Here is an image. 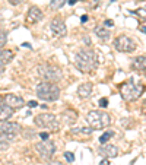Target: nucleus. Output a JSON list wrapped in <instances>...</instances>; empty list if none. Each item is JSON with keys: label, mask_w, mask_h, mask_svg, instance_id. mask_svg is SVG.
Masks as SVG:
<instances>
[{"label": "nucleus", "mask_w": 146, "mask_h": 165, "mask_svg": "<svg viewBox=\"0 0 146 165\" xmlns=\"http://www.w3.org/2000/svg\"><path fill=\"white\" fill-rule=\"evenodd\" d=\"M75 64L82 73H89L98 67V56L91 48H80L75 56Z\"/></svg>", "instance_id": "f257e3e1"}, {"label": "nucleus", "mask_w": 146, "mask_h": 165, "mask_svg": "<svg viewBox=\"0 0 146 165\" xmlns=\"http://www.w3.org/2000/svg\"><path fill=\"white\" fill-rule=\"evenodd\" d=\"M86 123L94 130H101L111 124V116L105 111L99 110H92L86 114Z\"/></svg>", "instance_id": "f03ea898"}, {"label": "nucleus", "mask_w": 146, "mask_h": 165, "mask_svg": "<svg viewBox=\"0 0 146 165\" xmlns=\"http://www.w3.org/2000/svg\"><path fill=\"white\" fill-rule=\"evenodd\" d=\"M143 91H145V86L140 83L133 82V80H127L126 83H123L120 86V95L127 102H133L139 99Z\"/></svg>", "instance_id": "7ed1b4c3"}, {"label": "nucleus", "mask_w": 146, "mask_h": 165, "mask_svg": "<svg viewBox=\"0 0 146 165\" xmlns=\"http://www.w3.org/2000/svg\"><path fill=\"white\" fill-rule=\"evenodd\" d=\"M37 97L43 101H57L60 97V88L56 83L41 82L37 86Z\"/></svg>", "instance_id": "20e7f679"}, {"label": "nucleus", "mask_w": 146, "mask_h": 165, "mask_svg": "<svg viewBox=\"0 0 146 165\" xmlns=\"http://www.w3.org/2000/svg\"><path fill=\"white\" fill-rule=\"evenodd\" d=\"M34 123L41 129H48L51 131H57L60 129V123H58L57 117L54 114H48V112H43L34 118Z\"/></svg>", "instance_id": "39448f33"}, {"label": "nucleus", "mask_w": 146, "mask_h": 165, "mask_svg": "<svg viewBox=\"0 0 146 165\" xmlns=\"http://www.w3.org/2000/svg\"><path fill=\"white\" fill-rule=\"evenodd\" d=\"M38 73L47 82H51V83L58 82L63 78L62 70L58 67H56V66H51V64H41V66H38Z\"/></svg>", "instance_id": "423d86ee"}, {"label": "nucleus", "mask_w": 146, "mask_h": 165, "mask_svg": "<svg viewBox=\"0 0 146 165\" xmlns=\"http://www.w3.org/2000/svg\"><path fill=\"white\" fill-rule=\"evenodd\" d=\"M114 47L120 53H133L137 45L135 43V39H131L130 37H127V35H118L114 39Z\"/></svg>", "instance_id": "0eeeda50"}, {"label": "nucleus", "mask_w": 146, "mask_h": 165, "mask_svg": "<svg viewBox=\"0 0 146 165\" xmlns=\"http://www.w3.org/2000/svg\"><path fill=\"white\" fill-rule=\"evenodd\" d=\"M34 148L37 151V154H38V156L43 158V159H50L56 154V145H54V142L48 140V139L35 143Z\"/></svg>", "instance_id": "6e6552de"}, {"label": "nucleus", "mask_w": 146, "mask_h": 165, "mask_svg": "<svg viewBox=\"0 0 146 165\" xmlns=\"http://www.w3.org/2000/svg\"><path fill=\"white\" fill-rule=\"evenodd\" d=\"M3 102L6 105H9L12 110H21V108L25 105V101L22 97H18L15 94H7L5 98H3Z\"/></svg>", "instance_id": "1a4fd4ad"}, {"label": "nucleus", "mask_w": 146, "mask_h": 165, "mask_svg": "<svg viewBox=\"0 0 146 165\" xmlns=\"http://www.w3.org/2000/svg\"><path fill=\"white\" fill-rule=\"evenodd\" d=\"M98 154L101 156H105V158H116V156H118V154H120V149L114 145L105 143V145H101L98 148Z\"/></svg>", "instance_id": "9d476101"}, {"label": "nucleus", "mask_w": 146, "mask_h": 165, "mask_svg": "<svg viewBox=\"0 0 146 165\" xmlns=\"http://www.w3.org/2000/svg\"><path fill=\"white\" fill-rule=\"evenodd\" d=\"M50 28L53 31V34L57 35V37H64L67 34V28H66L64 22L62 19H58V18H56V19H53L50 22Z\"/></svg>", "instance_id": "9b49d317"}, {"label": "nucleus", "mask_w": 146, "mask_h": 165, "mask_svg": "<svg viewBox=\"0 0 146 165\" xmlns=\"http://www.w3.org/2000/svg\"><path fill=\"white\" fill-rule=\"evenodd\" d=\"M43 19V12L39 7L37 6H32V7H29L28 13H26V22L28 24H37L39 21Z\"/></svg>", "instance_id": "f8f14e48"}, {"label": "nucleus", "mask_w": 146, "mask_h": 165, "mask_svg": "<svg viewBox=\"0 0 146 165\" xmlns=\"http://www.w3.org/2000/svg\"><path fill=\"white\" fill-rule=\"evenodd\" d=\"M21 131V126L18 123H12V121H5L0 126V133H7V135H18Z\"/></svg>", "instance_id": "ddd939ff"}, {"label": "nucleus", "mask_w": 146, "mask_h": 165, "mask_svg": "<svg viewBox=\"0 0 146 165\" xmlns=\"http://www.w3.org/2000/svg\"><path fill=\"white\" fill-rule=\"evenodd\" d=\"M78 95L79 98H82V99H86L92 95V83L89 82H85L82 85H79L78 88Z\"/></svg>", "instance_id": "4468645a"}, {"label": "nucleus", "mask_w": 146, "mask_h": 165, "mask_svg": "<svg viewBox=\"0 0 146 165\" xmlns=\"http://www.w3.org/2000/svg\"><path fill=\"white\" fill-rule=\"evenodd\" d=\"M62 120H63L66 124H73V123L78 120V112L72 110V108H67L62 112Z\"/></svg>", "instance_id": "2eb2a0df"}, {"label": "nucleus", "mask_w": 146, "mask_h": 165, "mask_svg": "<svg viewBox=\"0 0 146 165\" xmlns=\"http://www.w3.org/2000/svg\"><path fill=\"white\" fill-rule=\"evenodd\" d=\"M12 116H13V110H12L9 105L2 104V105H0V121H2V123L7 121Z\"/></svg>", "instance_id": "dca6fc26"}, {"label": "nucleus", "mask_w": 146, "mask_h": 165, "mask_svg": "<svg viewBox=\"0 0 146 165\" xmlns=\"http://www.w3.org/2000/svg\"><path fill=\"white\" fill-rule=\"evenodd\" d=\"M94 31H95V35H97L101 41H108V39H110V31H108L107 28H104L102 25L95 26V29H94Z\"/></svg>", "instance_id": "f3484780"}, {"label": "nucleus", "mask_w": 146, "mask_h": 165, "mask_svg": "<svg viewBox=\"0 0 146 165\" xmlns=\"http://www.w3.org/2000/svg\"><path fill=\"white\" fill-rule=\"evenodd\" d=\"M131 67L136 70H146V57L145 56H139L131 62Z\"/></svg>", "instance_id": "a211bd4d"}, {"label": "nucleus", "mask_w": 146, "mask_h": 165, "mask_svg": "<svg viewBox=\"0 0 146 165\" xmlns=\"http://www.w3.org/2000/svg\"><path fill=\"white\" fill-rule=\"evenodd\" d=\"M12 60H13V53L10 50H3V48L0 50V62L5 64V66L9 64Z\"/></svg>", "instance_id": "6ab92c4d"}, {"label": "nucleus", "mask_w": 146, "mask_h": 165, "mask_svg": "<svg viewBox=\"0 0 146 165\" xmlns=\"http://www.w3.org/2000/svg\"><path fill=\"white\" fill-rule=\"evenodd\" d=\"M66 3H67V0H51V2H50V7L54 10H57V9H60V7H63Z\"/></svg>", "instance_id": "aec40b11"}, {"label": "nucleus", "mask_w": 146, "mask_h": 165, "mask_svg": "<svg viewBox=\"0 0 146 165\" xmlns=\"http://www.w3.org/2000/svg\"><path fill=\"white\" fill-rule=\"evenodd\" d=\"M112 136H114V133H112V131H105L102 136H99V139H98V140H99V143H101V145H105V143H108V140H110Z\"/></svg>", "instance_id": "412c9836"}, {"label": "nucleus", "mask_w": 146, "mask_h": 165, "mask_svg": "<svg viewBox=\"0 0 146 165\" xmlns=\"http://www.w3.org/2000/svg\"><path fill=\"white\" fill-rule=\"evenodd\" d=\"M6 41H7V32L3 31V29H0V50L6 45Z\"/></svg>", "instance_id": "4be33fe9"}, {"label": "nucleus", "mask_w": 146, "mask_h": 165, "mask_svg": "<svg viewBox=\"0 0 146 165\" xmlns=\"http://www.w3.org/2000/svg\"><path fill=\"white\" fill-rule=\"evenodd\" d=\"M135 15H136V16H139V18H142V19H145V21H146V10H145V9L136 10V12H135Z\"/></svg>", "instance_id": "5701e85b"}, {"label": "nucleus", "mask_w": 146, "mask_h": 165, "mask_svg": "<svg viewBox=\"0 0 146 165\" xmlns=\"http://www.w3.org/2000/svg\"><path fill=\"white\" fill-rule=\"evenodd\" d=\"M64 158L67 162H73L75 161V155H73V152H64Z\"/></svg>", "instance_id": "b1692460"}, {"label": "nucleus", "mask_w": 146, "mask_h": 165, "mask_svg": "<svg viewBox=\"0 0 146 165\" xmlns=\"http://www.w3.org/2000/svg\"><path fill=\"white\" fill-rule=\"evenodd\" d=\"M98 104H99V107H101V108H107L108 107V99H107V98H101Z\"/></svg>", "instance_id": "393cba45"}, {"label": "nucleus", "mask_w": 146, "mask_h": 165, "mask_svg": "<svg viewBox=\"0 0 146 165\" xmlns=\"http://www.w3.org/2000/svg\"><path fill=\"white\" fill-rule=\"evenodd\" d=\"M22 2H24V0H9V3L12 6H18V5H21Z\"/></svg>", "instance_id": "a878e982"}, {"label": "nucleus", "mask_w": 146, "mask_h": 165, "mask_svg": "<svg viewBox=\"0 0 146 165\" xmlns=\"http://www.w3.org/2000/svg\"><path fill=\"white\" fill-rule=\"evenodd\" d=\"M105 26H107V28H112V26H114V22H112L111 19H107L105 21Z\"/></svg>", "instance_id": "bb28decb"}, {"label": "nucleus", "mask_w": 146, "mask_h": 165, "mask_svg": "<svg viewBox=\"0 0 146 165\" xmlns=\"http://www.w3.org/2000/svg\"><path fill=\"white\" fill-rule=\"evenodd\" d=\"M39 136H41V139H43V140H47V139L50 137V135H48V133H45V131H43Z\"/></svg>", "instance_id": "cd10ccee"}, {"label": "nucleus", "mask_w": 146, "mask_h": 165, "mask_svg": "<svg viewBox=\"0 0 146 165\" xmlns=\"http://www.w3.org/2000/svg\"><path fill=\"white\" fill-rule=\"evenodd\" d=\"M37 105H38V104H37V101H29L28 102V107L29 108H35Z\"/></svg>", "instance_id": "c85d7f7f"}, {"label": "nucleus", "mask_w": 146, "mask_h": 165, "mask_svg": "<svg viewBox=\"0 0 146 165\" xmlns=\"http://www.w3.org/2000/svg\"><path fill=\"white\" fill-rule=\"evenodd\" d=\"M45 165H63L62 162H58V161H50V162H47Z\"/></svg>", "instance_id": "c756f323"}, {"label": "nucleus", "mask_w": 146, "mask_h": 165, "mask_svg": "<svg viewBox=\"0 0 146 165\" xmlns=\"http://www.w3.org/2000/svg\"><path fill=\"white\" fill-rule=\"evenodd\" d=\"M88 19H89V18H88V15H82V18H80V22H82V24H85V22H88Z\"/></svg>", "instance_id": "7c9ffc66"}, {"label": "nucleus", "mask_w": 146, "mask_h": 165, "mask_svg": "<svg viewBox=\"0 0 146 165\" xmlns=\"http://www.w3.org/2000/svg\"><path fill=\"white\" fill-rule=\"evenodd\" d=\"M99 165H110V161H108L107 158H105V159H102L101 162H99Z\"/></svg>", "instance_id": "2f4dec72"}, {"label": "nucleus", "mask_w": 146, "mask_h": 165, "mask_svg": "<svg viewBox=\"0 0 146 165\" xmlns=\"http://www.w3.org/2000/svg\"><path fill=\"white\" fill-rule=\"evenodd\" d=\"M3 72H5V64L0 62V75H3Z\"/></svg>", "instance_id": "473e14b6"}, {"label": "nucleus", "mask_w": 146, "mask_h": 165, "mask_svg": "<svg viewBox=\"0 0 146 165\" xmlns=\"http://www.w3.org/2000/svg\"><path fill=\"white\" fill-rule=\"evenodd\" d=\"M22 47H25V48H31V44H28V43H24V44H22Z\"/></svg>", "instance_id": "72a5a7b5"}, {"label": "nucleus", "mask_w": 146, "mask_h": 165, "mask_svg": "<svg viewBox=\"0 0 146 165\" xmlns=\"http://www.w3.org/2000/svg\"><path fill=\"white\" fill-rule=\"evenodd\" d=\"M83 41H85L86 44H91V39H89V37H85V38H83Z\"/></svg>", "instance_id": "f704fd0d"}, {"label": "nucleus", "mask_w": 146, "mask_h": 165, "mask_svg": "<svg viewBox=\"0 0 146 165\" xmlns=\"http://www.w3.org/2000/svg\"><path fill=\"white\" fill-rule=\"evenodd\" d=\"M76 2H78V0H67V3H69V5H75V3H76Z\"/></svg>", "instance_id": "c9c22d12"}, {"label": "nucleus", "mask_w": 146, "mask_h": 165, "mask_svg": "<svg viewBox=\"0 0 146 165\" xmlns=\"http://www.w3.org/2000/svg\"><path fill=\"white\" fill-rule=\"evenodd\" d=\"M2 104H3V98L0 97V105H2Z\"/></svg>", "instance_id": "e433bc0d"}, {"label": "nucleus", "mask_w": 146, "mask_h": 165, "mask_svg": "<svg viewBox=\"0 0 146 165\" xmlns=\"http://www.w3.org/2000/svg\"><path fill=\"white\" fill-rule=\"evenodd\" d=\"M82 2H88V0H82Z\"/></svg>", "instance_id": "4c0bfd02"}, {"label": "nucleus", "mask_w": 146, "mask_h": 165, "mask_svg": "<svg viewBox=\"0 0 146 165\" xmlns=\"http://www.w3.org/2000/svg\"><path fill=\"white\" fill-rule=\"evenodd\" d=\"M145 75H146V70H145Z\"/></svg>", "instance_id": "58836bf2"}]
</instances>
